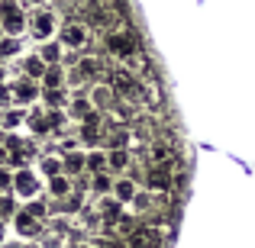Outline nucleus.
I'll use <instances>...</instances> for the list:
<instances>
[{"instance_id":"obj_29","label":"nucleus","mask_w":255,"mask_h":248,"mask_svg":"<svg viewBox=\"0 0 255 248\" xmlns=\"http://www.w3.org/2000/svg\"><path fill=\"white\" fill-rule=\"evenodd\" d=\"M26 213H29V216H36V219H45V203H39V200H29V206H26Z\"/></svg>"},{"instance_id":"obj_16","label":"nucleus","mask_w":255,"mask_h":248,"mask_svg":"<svg viewBox=\"0 0 255 248\" xmlns=\"http://www.w3.org/2000/svg\"><path fill=\"white\" fill-rule=\"evenodd\" d=\"M62 52H65V49H62V42H52V39H45V42L39 45L36 58L45 65V68H49V65H58V62H62Z\"/></svg>"},{"instance_id":"obj_11","label":"nucleus","mask_w":255,"mask_h":248,"mask_svg":"<svg viewBox=\"0 0 255 248\" xmlns=\"http://www.w3.org/2000/svg\"><path fill=\"white\" fill-rule=\"evenodd\" d=\"M174 187V177L168 174V167H152L145 174V190L149 193H168Z\"/></svg>"},{"instance_id":"obj_33","label":"nucleus","mask_w":255,"mask_h":248,"mask_svg":"<svg viewBox=\"0 0 255 248\" xmlns=\"http://www.w3.org/2000/svg\"><path fill=\"white\" fill-rule=\"evenodd\" d=\"M68 248H97V245H94V242H84V239H71Z\"/></svg>"},{"instance_id":"obj_20","label":"nucleus","mask_w":255,"mask_h":248,"mask_svg":"<svg viewBox=\"0 0 255 248\" xmlns=\"http://www.w3.org/2000/svg\"><path fill=\"white\" fill-rule=\"evenodd\" d=\"M84 171H91V174H104V171H107V152H104V149H91V152H84Z\"/></svg>"},{"instance_id":"obj_17","label":"nucleus","mask_w":255,"mask_h":248,"mask_svg":"<svg viewBox=\"0 0 255 248\" xmlns=\"http://www.w3.org/2000/svg\"><path fill=\"white\" fill-rule=\"evenodd\" d=\"M145 158H149L152 167H168V165H174V149L171 145H152L145 152Z\"/></svg>"},{"instance_id":"obj_9","label":"nucleus","mask_w":255,"mask_h":248,"mask_svg":"<svg viewBox=\"0 0 255 248\" xmlns=\"http://www.w3.org/2000/svg\"><path fill=\"white\" fill-rule=\"evenodd\" d=\"M100 71H104V62H100L97 55H81L75 62V68H71V78H75V81H91Z\"/></svg>"},{"instance_id":"obj_6","label":"nucleus","mask_w":255,"mask_h":248,"mask_svg":"<svg viewBox=\"0 0 255 248\" xmlns=\"http://www.w3.org/2000/svg\"><path fill=\"white\" fill-rule=\"evenodd\" d=\"M113 87V93H117V97H136V87H139V78L132 75L129 68H117L110 75V81H107Z\"/></svg>"},{"instance_id":"obj_7","label":"nucleus","mask_w":255,"mask_h":248,"mask_svg":"<svg viewBox=\"0 0 255 248\" xmlns=\"http://www.w3.org/2000/svg\"><path fill=\"white\" fill-rule=\"evenodd\" d=\"M13 229H16L19 239H39L42 236V219H36L26 210H19V213H13Z\"/></svg>"},{"instance_id":"obj_27","label":"nucleus","mask_w":255,"mask_h":248,"mask_svg":"<svg viewBox=\"0 0 255 248\" xmlns=\"http://www.w3.org/2000/svg\"><path fill=\"white\" fill-rule=\"evenodd\" d=\"M13 55H19V39L3 36L0 39V58H13Z\"/></svg>"},{"instance_id":"obj_32","label":"nucleus","mask_w":255,"mask_h":248,"mask_svg":"<svg viewBox=\"0 0 255 248\" xmlns=\"http://www.w3.org/2000/svg\"><path fill=\"white\" fill-rule=\"evenodd\" d=\"M13 103V97H10V90H6L3 84H0V106H10Z\"/></svg>"},{"instance_id":"obj_19","label":"nucleus","mask_w":255,"mask_h":248,"mask_svg":"<svg viewBox=\"0 0 255 248\" xmlns=\"http://www.w3.org/2000/svg\"><path fill=\"white\" fill-rule=\"evenodd\" d=\"M39 87H42V90L65 87V71H62V65H49V68L42 71V78H39Z\"/></svg>"},{"instance_id":"obj_31","label":"nucleus","mask_w":255,"mask_h":248,"mask_svg":"<svg viewBox=\"0 0 255 248\" xmlns=\"http://www.w3.org/2000/svg\"><path fill=\"white\" fill-rule=\"evenodd\" d=\"M6 216H13V206L6 197H0V219H6Z\"/></svg>"},{"instance_id":"obj_8","label":"nucleus","mask_w":255,"mask_h":248,"mask_svg":"<svg viewBox=\"0 0 255 248\" xmlns=\"http://www.w3.org/2000/svg\"><path fill=\"white\" fill-rule=\"evenodd\" d=\"M158 236L152 226H139V229H129L123 236V248H155Z\"/></svg>"},{"instance_id":"obj_22","label":"nucleus","mask_w":255,"mask_h":248,"mask_svg":"<svg viewBox=\"0 0 255 248\" xmlns=\"http://www.w3.org/2000/svg\"><path fill=\"white\" fill-rule=\"evenodd\" d=\"M39 174L42 177H55V174H62V158H58V152H45L42 155V162H39Z\"/></svg>"},{"instance_id":"obj_24","label":"nucleus","mask_w":255,"mask_h":248,"mask_svg":"<svg viewBox=\"0 0 255 248\" xmlns=\"http://www.w3.org/2000/svg\"><path fill=\"white\" fill-rule=\"evenodd\" d=\"M23 71H26V78H29V81H39V78H42V71H45V65L39 62L36 55H29L23 62Z\"/></svg>"},{"instance_id":"obj_30","label":"nucleus","mask_w":255,"mask_h":248,"mask_svg":"<svg viewBox=\"0 0 255 248\" xmlns=\"http://www.w3.org/2000/svg\"><path fill=\"white\" fill-rule=\"evenodd\" d=\"M6 193H10V171L0 167V197H6Z\"/></svg>"},{"instance_id":"obj_2","label":"nucleus","mask_w":255,"mask_h":248,"mask_svg":"<svg viewBox=\"0 0 255 248\" xmlns=\"http://www.w3.org/2000/svg\"><path fill=\"white\" fill-rule=\"evenodd\" d=\"M10 190L16 193L19 200H39V193H42V180H39V174L32 171V167H19L16 174H10Z\"/></svg>"},{"instance_id":"obj_10","label":"nucleus","mask_w":255,"mask_h":248,"mask_svg":"<svg viewBox=\"0 0 255 248\" xmlns=\"http://www.w3.org/2000/svg\"><path fill=\"white\" fill-rule=\"evenodd\" d=\"M87 103H91L94 110H100V113H104V110H110V106L117 103V93H113V87L107 84V81H104V84L97 81V84L91 87V93H87Z\"/></svg>"},{"instance_id":"obj_3","label":"nucleus","mask_w":255,"mask_h":248,"mask_svg":"<svg viewBox=\"0 0 255 248\" xmlns=\"http://www.w3.org/2000/svg\"><path fill=\"white\" fill-rule=\"evenodd\" d=\"M58 42H62V49H75L81 52L87 49V42H91V29H87L84 19H65L62 26H58Z\"/></svg>"},{"instance_id":"obj_15","label":"nucleus","mask_w":255,"mask_h":248,"mask_svg":"<svg viewBox=\"0 0 255 248\" xmlns=\"http://www.w3.org/2000/svg\"><path fill=\"white\" fill-rule=\"evenodd\" d=\"M42 187L49 190L52 200H65V197L71 193V177H68V174H55V177L42 180Z\"/></svg>"},{"instance_id":"obj_34","label":"nucleus","mask_w":255,"mask_h":248,"mask_svg":"<svg viewBox=\"0 0 255 248\" xmlns=\"http://www.w3.org/2000/svg\"><path fill=\"white\" fill-rule=\"evenodd\" d=\"M6 81V68H3V65H0V84H3Z\"/></svg>"},{"instance_id":"obj_26","label":"nucleus","mask_w":255,"mask_h":248,"mask_svg":"<svg viewBox=\"0 0 255 248\" xmlns=\"http://www.w3.org/2000/svg\"><path fill=\"white\" fill-rule=\"evenodd\" d=\"M23 119H26L23 110H6L3 119H0V126H3V129H16V126H23Z\"/></svg>"},{"instance_id":"obj_25","label":"nucleus","mask_w":255,"mask_h":248,"mask_svg":"<svg viewBox=\"0 0 255 248\" xmlns=\"http://www.w3.org/2000/svg\"><path fill=\"white\" fill-rule=\"evenodd\" d=\"M126 206H132L136 213H145V210H152V193H149V190H136V197H132Z\"/></svg>"},{"instance_id":"obj_13","label":"nucleus","mask_w":255,"mask_h":248,"mask_svg":"<svg viewBox=\"0 0 255 248\" xmlns=\"http://www.w3.org/2000/svg\"><path fill=\"white\" fill-rule=\"evenodd\" d=\"M136 190H139V184H136V180H129L126 174H123V177H117V180L110 184V197L117 200V203H129V200L136 197Z\"/></svg>"},{"instance_id":"obj_5","label":"nucleus","mask_w":255,"mask_h":248,"mask_svg":"<svg viewBox=\"0 0 255 248\" xmlns=\"http://www.w3.org/2000/svg\"><path fill=\"white\" fill-rule=\"evenodd\" d=\"M104 45H107V52L110 55H117V58H132V55H139V45H136V36H132L129 29H117V32H110V36L104 39Z\"/></svg>"},{"instance_id":"obj_14","label":"nucleus","mask_w":255,"mask_h":248,"mask_svg":"<svg viewBox=\"0 0 255 248\" xmlns=\"http://www.w3.org/2000/svg\"><path fill=\"white\" fill-rule=\"evenodd\" d=\"M58 158H62V174H84V152L81 149H71V152H58Z\"/></svg>"},{"instance_id":"obj_21","label":"nucleus","mask_w":255,"mask_h":248,"mask_svg":"<svg viewBox=\"0 0 255 248\" xmlns=\"http://www.w3.org/2000/svg\"><path fill=\"white\" fill-rule=\"evenodd\" d=\"M39 97L45 100V110H62V106L68 103L65 87H52V90H42V87H39Z\"/></svg>"},{"instance_id":"obj_28","label":"nucleus","mask_w":255,"mask_h":248,"mask_svg":"<svg viewBox=\"0 0 255 248\" xmlns=\"http://www.w3.org/2000/svg\"><path fill=\"white\" fill-rule=\"evenodd\" d=\"M29 126H32V132H36V136H45V132H49L45 113H32V116H29Z\"/></svg>"},{"instance_id":"obj_4","label":"nucleus","mask_w":255,"mask_h":248,"mask_svg":"<svg viewBox=\"0 0 255 248\" xmlns=\"http://www.w3.org/2000/svg\"><path fill=\"white\" fill-rule=\"evenodd\" d=\"M26 29L32 32V39L45 42V39L55 36V29H58V16L49 10V6H36V13H32V16H26Z\"/></svg>"},{"instance_id":"obj_1","label":"nucleus","mask_w":255,"mask_h":248,"mask_svg":"<svg viewBox=\"0 0 255 248\" xmlns=\"http://www.w3.org/2000/svg\"><path fill=\"white\" fill-rule=\"evenodd\" d=\"M0 29H3V36L13 39H19L26 32V13L19 0H0Z\"/></svg>"},{"instance_id":"obj_37","label":"nucleus","mask_w":255,"mask_h":248,"mask_svg":"<svg viewBox=\"0 0 255 248\" xmlns=\"http://www.w3.org/2000/svg\"><path fill=\"white\" fill-rule=\"evenodd\" d=\"M0 39H3V29H0Z\"/></svg>"},{"instance_id":"obj_23","label":"nucleus","mask_w":255,"mask_h":248,"mask_svg":"<svg viewBox=\"0 0 255 248\" xmlns=\"http://www.w3.org/2000/svg\"><path fill=\"white\" fill-rule=\"evenodd\" d=\"M110 184H113V177L110 174H91V190L97 193V197H104V193H110Z\"/></svg>"},{"instance_id":"obj_18","label":"nucleus","mask_w":255,"mask_h":248,"mask_svg":"<svg viewBox=\"0 0 255 248\" xmlns=\"http://www.w3.org/2000/svg\"><path fill=\"white\" fill-rule=\"evenodd\" d=\"M129 162H132V155H129V149H107V171H129Z\"/></svg>"},{"instance_id":"obj_12","label":"nucleus","mask_w":255,"mask_h":248,"mask_svg":"<svg viewBox=\"0 0 255 248\" xmlns=\"http://www.w3.org/2000/svg\"><path fill=\"white\" fill-rule=\"evenodd\" d=\"M10 97H13V103H36L39 100V84L36 81H29V78H19L16 84H13V90H10Z\"/></svg>"},{"instance_id":"obj_36","label":"nucleus","mask_w":255,"mask_h":248,"mask_svg":"<svg viewBox=\"0 0 255 248\" xmlns=\"http://www.w3.org/2000/svg\"><path fill=\"white\" fill-rule=\"evenodd\" d=\"M3 248H26V245H19V242H10V245H3Z\"/></svg>"},{"instance_id":"obj_35","label":"nucleus","mask_w":255,"mask_h":248,"mask_svg":"<svg viewBox=\"0 0 255 248\" xmlns=\"http://www.w3.org/2000/svg\"><path fill=\"white\" fill-rule=\"evenodd\" d=\"M26 3H32V6H45V0H26Z\"/></svg>"}]
</instances>
